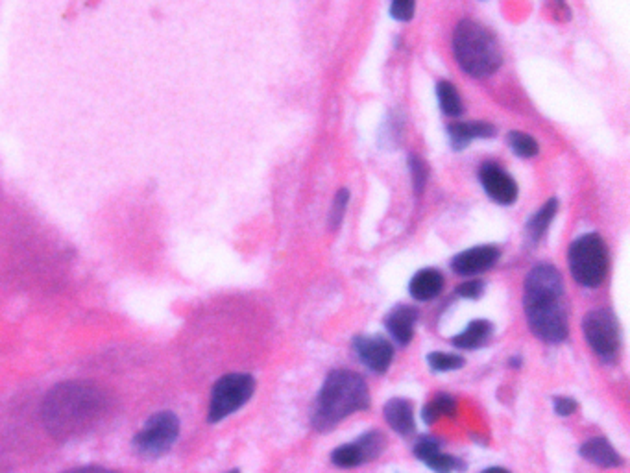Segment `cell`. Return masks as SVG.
Returning a JSON list of instances; mask_svg holds the SVG:
<instances>
[{
    "label": "cell",
    "mask_w": 630,
    "mask_h": 473,
    "mask_svg": "<svg viewBox=\"0 0 630 473\" xmlns=\"http://www.w3.org/2000/svg\"><path fill=\"white\" fill-rule=\"evenodd\" d=\"M110 413L106 390L89 381L60 383L43 400L41 418L50 437L69 442L84 437Z\"/></svg>",
    "instance_id": "6da1fadb"
},
{
    "label": "cell",
    "mask_w": 630,
    "mask_h": 473,
    "mask_svg": "<svg viewBox=\"0 0 630 473\" xmlns=\"http://www.w3.org/2000/svg\"><path fill=\"white\" fill-rule=\"evenodd\" d=\"M523 307L536 339L547 344L568 339L564 281L557 267L542 263L529 272L523 287Z\"/></svg>",
    "instance_id": "7a4b0ae2"
},
{
    "label": "cell",
    "mask_w": 630,
    "mask_h": 473,
    "mask_svg": "<svg viewBox=\"0 0 630 473\" xmlns=\"http://www.w3.org/2000/svg\"><path fill=\"white\" fill-rule=\"evenodd\" d=\"M368 405L370 390L363 377L350 370H333L316 396L313 425L316 431H329Z\"/></svg>",
    "instance_id": "3957f363"
},
{
    "label": "cell",
    "mask_w": 630,
    "mask_h": 473,
    "mask_svg": "<svg viewBox=\"0 0 630 473\" xmlns=\"http://www.w3.org/2000/svg\"><path fill=\"white\" fill-rule=\"evenodd\" d=\"M453 52L462 71L473 78H486L496 73L503 61L496 36L472 19H464L455 28Z\"/></svg>",
    "instance_id": "277c9868"
},
{
    "label": "cell",
    "mask_w": 630,
    "mask_h": 473,
    "mask_svg": "<svg viewBox=\"0 0 630 473\" xmlns=\"http://www.w3.org/2000/svg\"><path fill=\"white\" fill-rule=\"evenodd\" d=\"M568 265L579 285L588 289L599 287L608 272V248L601 235L586 233L575 239L568 250Z\"/></svg>",
    "instance_id": "5b68a950"
},
{
    "label": "cell",
    "mask_w": 630,
    "mask_h": 473,
    "mask_svg": "<svg viewBox=\"0 0 630 473\" xmlns=\"http://www.w3.org/2000/svg\"><path fill=\"white\" fill-rule=\"evenodd\" d=\"M254 392L255 379L248 374H228L220 377L211 392L207 420L211 424L222 422L224 418L244 407L254 396Z\"/></svg>",
    "instance_id": "8992f818"
},
{
    "label": "cell",
    "mask_w": 630,
    "mask_h": 473,
    "mask_svg": "<svg viewBox=\"0 0 630 473\" xmlns=\"http://www.w3.org/2000/svg\"><path fill=\"white\" fill-rule=\"evenodd\" d=\"M180 437V420L174 413L163 411L154 414L143 429L135 435V453L143 459H159L169 453Z\"/></svg>",
    "instance_id": "52a82bcc"
},
{
    "label": "cell",
    "mask_w": 630,
    "mask_h": 473,
    "mask_svg": "<svg viewBox=\"0 0 630 473\" xmlns=\"http://www.w3.org/2000/svg\"><path fill=\"white\" fill-rule=\"evenodd\" d=\"M582 331L590 348L601 361L610 363L616 359L621 337H619L618 318L612 311L595 309L592 313H588L582 320Z\"/></svg>",
    "instance_id": "ba28073f"
},
{
    "label": "cell",
    "mask_w": 630,
    "mask_h": 473,
    "mask_svg": "<svg viewBox=\"0 0 630 473\" xmlns=\"http://www.w3.org/2000/svg\"><path fill=\"white\" fill-rule=\"evenodd\" d=\"M387 448V438L379 431H370L352 444H344L331 453V462L339 468H357L377 459Z\"/></svg>",
    "instance_id": "9c48e42d"
},
{
    "label": "cell",
    "mask_w": 630,
    "mask_h": 473,
    "mask_svg": "<svg viewBox=\"0 0 630 473\" xmlns=\"http://www.w3.org/2000/svg\"><path fill=\"white\" fill-rule=\"evenodd\" d=\"M479 182L485 187L486 195L501 206H512L518 198V185L496 163H485L479 169Z\"/></svg>",
    "instance_id": "30bf717a"
},
{
    "label": "cell",
    "mask_w": 630,
    "mask_h": 473,
    "mask_svg": "<svg viewBox=\"0 0 630 473\" xmlns=\"http://www.w3.org/2000/svg\"><path fill=\"white\" fill-rule=\"evenodd\" d=\"M353 348L359 355L361 363L370 368L376 374H385L392 359H394V348L387 339L370 335V337H357L353 340Z\"/></svg>",
    "instance_id": "8fae6325"
},
{
    "label": "cell",
    "mask_w": 630,
    "mask_h": 473,
    "mask_svg": "<svg viewBox=\"0 0 630 473\" xmlns=\"http://www.w3.org/2000/svg\"><path fill=\"white\" fill-rule=\"evenodd\" d=\"M499 255H501V250L492 244L475 246V248L464 250L461 254L455 255L451 261V268L459 276H475V274H481L488 268L494 267Z\"/></svg>",
    "instance_id": "7c38bea8"
},
{
    "label": "cell",
    "mask_w": 630,
    "mask_h": 473,
    "mask_svg": "<svg viewBox=\"0 0 630 473\" xmlns=\"http://www.w3.org/2000/svg\"><path fill=\"white\" fill-rule=\"evenodd\" d=\"M414 455L435 473L462 472L466 466L461 459L442 453L440 442L435 437H422L414 446Z\"/></svg>",
    "instance_id": "4fadbf2b"
},
{
    "label": "cell",
    "mask_w": 630,
    "mask_h": 473,
    "mask_svg": "<svg viewBox=\"0 0 630 473\" xmlns=\"http://www.w3.org/2000/svg\"><path fill=\"white\" fill-rule=\"evenodd\" d=\"M418 320V311L411 305H398L394 307L387 318H385V326L390 333V337L396 340V344L407 346L414 335V326Z\"/></svg>",
    "instance_id": "5bb4252c"
},
{
    "label": "cell",
    "mask_w": 630,
    "mask_h": 473,
    "mask_svg": "<svg viewBox=\"0 0 630 473\" xmlns=\"http://www.w3.org/2000/svg\"><path fill=\"white\" fill-rule=\"evenodd\" d=\"M449 141L455 150L472 145L475 139H490L496 134L494 126L488 122H455L449 126Z\"/></svg>",
    "instance_id": "9a60e30c"
},
{
    "label": "cell",
    "mask_w": 630,
    "mask_h": 473,
    "mask_svg": "<svg viewBox=\"0 0 630 473\" xmlns=\"http://www.w3.org/2000/svg\"><path fill=\"white\" fill-rule=\"evenodd\" d=\"M581 457L599 468H619L623 459L606 438H590L581 446Z\"/></svg>",
    "instance_id": "2e32d148"
},
{
    "label": "cell",
    "mask_w": 630,
    "mask_h": 473,
    "mask_svg": "<svg viewBox=\"0 0 630 473\" xmlns=\"http://www.w3.org/2000/svg\"><path fill=\"white\" fill-rule=\"evenodd\" d=\"M385 420L401 437L414 435L416 424H414L411 401L403 400V398L388 401L385 405Z\"/></svg>",
    "instance_id": "e0dca14e"
},
{
    "label": "cell",
    "mask_w": 630,
    "mask_h": 473,
    "mask_svg": "<svg viewBox=\"0 0 630 473\" xmlns=\"http://www.w3.org/2000/svg\"><path fill=\"white\" fill-rule=\"evenodd\" d=\"M444 289V276L435 268L420 270L409 283V292L414 300H433Z\"/></svg>",
    "instance_id": "ac0fdd59"
},
{
    "label": "cell",
    "mask_w": 630,
    "mask_h": 473,
    "mask_svg": "<svg viewBox=\"0 0 630 473\" xmlns=\"http://www.w3.org/2000/svg\"><path fill=\"white\" fill-rule=\"evenodd\" d=\"M494 333V326L488 320H473L462 333L451 339V344L459 350H477L485 346Z\"/></svg>",
    "instance_id": "d6986e66"
},
{
    "label": "cell",
    "mask_w": 630,
    "mask_h": 473,
    "mask_svg": "<svg viewBox=\"0 0 630 473\" xmlns=\"http://www.w3.org/2000/svg\"><path fill=\"white\" fill-rule=\"evenodd\" d=\"M558 211V200L551 198L544 206L538 209V213L527 224V235L533 243H540L542 237L546 235L547 228L551 226V222L555 219Z\"/></svg>",
    "instance_id": "ffe728a7"
},
{
    "label": "cell",
    "mask_w": 630,
    "mask_h": 473,
    "mask_svg": "<svg viewBox=\"0 0 630 473\" xmlns=\"http://www.w3.org/2000/svg\"><path fill=\"white\" fill-rule=\"evenodd\" d=\"M457 414V400L449 394H438L437 398L429 401L422 411V418L427 425L438 422L442 416H455Z\"/></svg>",
    "instance_id": "44dd1931"
},
{
    "label": "cell",
    "mask_w": 630,
    "mask_h": 473,
    "mask_svg": "<svg viewBox=\"0 0 630 473\" xmlns=\"http://www.w3.org/2000/svg\"><path fill=\"white\" fill-rule=\"evenodd\" d=\"M437 97L438 102H440V108L448 117H459V115H462V110H464L462 108V98L455 85L449 84L446 80L438 82Z\"/></svg>",
    "instance_id": "7402d4cb"
},
{
    "label": "cell",
    "mask_w": 630,
    "mask_h": 473,
    "mask_svg": "<svg viewBox=\"0 0 630 473\" xmlns=\"http://www.w3.org/2000/svg\"><path fill=\"white\" fill-rule=\"evenodd\" d=\"M509 145L510 150H512L516 156H520V158H534V156L540 152L538 143L534 141L533 137L523 134V132H510Z\"/></svg>",
    "instance_id": "603a6c76"
},
{
    "label": "cell",
    "mask_w": 630,
    "mask_h": 473,
    "mask_svg": "<svg viewBox=\"0 0 630 473\" xmlns=\"http://www.w3.org/2000/svg\"><path fill=\"white\" fill-rule=\"evenodd\" d=\"M427 363L435 372H453L464 366V359L461 355H453V353L433 352L429 353Z\"/></svg>",
    "instance_id": "cb8c5ba5"
},
{
    "label": "cell",
    "mask_w": 630,
    "mask_h": 473,
    "mask_svg": "<svg viewBox=\"0 0 630 473\" xmlns=\"http://www.w3.org/2000/svg\"><path fill=\"white\" fill-rule=\"evenodd\" d=\"M348 202H350V191L342 189V191H339L337 196H335L331 213H329V228H331V230H339L342 219H344V215H346Z\"/></svg>",
    "instance_id": "d4e9b609"
},
{
    "label": "cell",
    "mask_w": 630,
    "mask_h": 473,
    "mask_svg": "<svg viewBox=\"0 0 630 473\" xmlns=\"http://www.w3.org/2000/svg\"><path fill=\"white\" fill-rule=\"evenodd\" d=\"M414 6H416V0H392L390 13L398 21H411L412 15H414Z\"/></svg>",
    "instance_id": "484cf974"
},
{
    "label": "cell",
    "mask_w": 630,
    "mask_h": 473,
    "mask_svg": "<svg viewBox=\"0 0 630 473\" xmlns=\"http://www.w3.org/2000/svg\"><path fill=\"white\" fill-rule=\"evenodd\" d=\"M411 172L412 178H414V187H416V193L420 195L424 191L425 180H427V167H425L424 161L416 156H411Z\"/></svg>",
    "instance_id": "4316f807"
},
{
    "label": "cell",
    "mask_w": 630,
    "mask_h": 473,
    "mask_svg": "<svg viewBox=\"0 0 630 473\" xmlns=\"http://www.w3.org/2000/svg\"><path fill=\"white\" fill-rule=\"evenodd\" d=\"M483 292H485V283L479 281V279L464 281L462 285H459V289H457V294H459L461 298H468V300H479Z\"/></svg>",
    "instance_id": "83f0119b"
},
{
    "label": "cell",
    "mask_w": 630,
    "mask_h": 473,
    "mask_svg": "<svg viewBox=\"0 0 630 473\" xmlns=\"http://www.w3.org/2000/svg\"><path fill=\"white\" fill-rule=\"evenodd\" d=\"M553 407H555V413L558 416H571V414L577 411V401L573 400V398H568V396H557V398H553Z\"/></svg>",
    "instance_id": "f1b7e54d"
},
{
    "label": "cell",
    "mask_w": 630,
    "mask_h": 473,
    "mask_svg": "<svg viewBox=\"0 0 630 473\" xmlns=\"http://www.w3.org/2000/svg\"><path fill=\"white\" fill-rule=\"evenodd\" d=\"M65 473H119L115 470H108V468H100V466H84V468H74Z\"/></svg>",
    "instance_id": "f546056e"
},
{
    "label": "cell",
    "mask_w": 630,
    "mask_h": 473,
    "mask_svg": "<svg viewBox=\"0 0 630 473\" xmlns=\"http://www.w3.org/2000/svg\"><path fill=\"white\" fill-rule=\"evenodd\" d=\"M481 473H510L509 470H505V468H499V466H494V468H486Z\"/></svg>",
    "instance_id": "4dcf8cb0"
},
{
    "label": "cell",
    "mask_w": 630,
    "mask_h": 473,
    "mask_svg": "<svg viewBox=\"0 0 630 473\" xmlns=\"http://www.w3.org/2000/svg\"><path fill=\"white\" fill-rule=\"evenodd\" d=\"M228 473H239V470H233V472H228Z\"/></svg>",
    "instance_id": "1f68e13d"
}]
</instances>
